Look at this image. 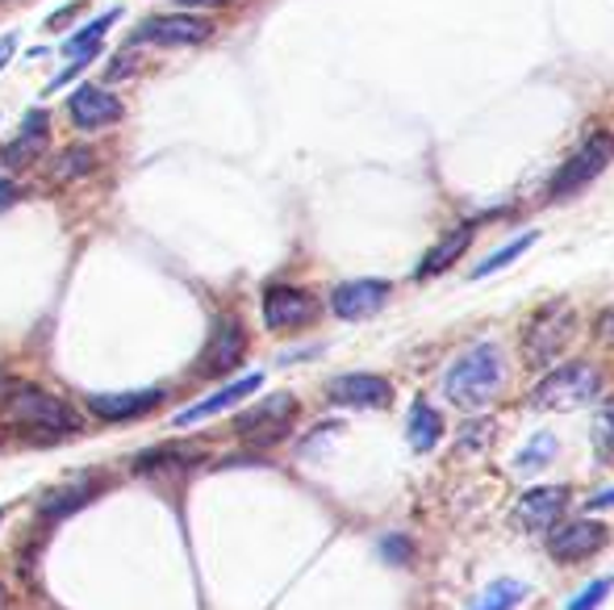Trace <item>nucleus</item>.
I'll return each instance as SVG.
<instances>
[{
  "label": "nucleus",
  "mask_w": 614,
  "mask_h": 610,
  "mask_svg": "<svg viewBox=\"0 0 614 610\" xmlns=\"http://www.w3.org/2000/svg\"><path fill=\"white\" fill-rule=\"evenodd\" d=\"M577 335V314L569 301H548L544 310H535L527 326H523V356L531 368H551L565 356V347Z\"/></svg>",
  "instance_id": "nucleus-2"
},
{
  "label": "nucleus",
  "mask_w": 614,
  "mask_h": 610,
  "mask_svg": "<svg viewBox=\"0 0 614 610\" xmlns=\"http://www.w3.org/2000/svg\"><path fill=\"white\" fill-rule=\"evenodd\" d=\"M384 561H410V540H402V535H393V540H384L381 544Z\"/></svg>",
  "instance_id": "nucleus-26"
},
{
  "label": "nucleus",
  "mask_w": 614,
  "mask_h": 610,
  "mask_svg": "<svg viewBox=\"0 0 614 610\" xmlns=\"http://www.w3.org/2000/svg\"><path fill=\"white\" fill-rule=\"evenodd\" d=\"M13 201H18V185H13V180H4V171H0V210H4V206H13Z\"/></svg>",
  "instance_id": "nucleus-27"
},
{
  "label": "nucleus",
  "mask_w": 614,
  "mask_h": 610,
  "mask_svg": "<svg viewBox=\"0 0 614 610\" xmlns=\"http://www.w3.org/2000/svg\"><path fill=\"white\" fill-rule=\"evenodd\" d=\"M97 168V151L92 147H67L59 151V159L51 164V185H76V180H85L88 171Z\"/></svg>",
  "instance_id": "nucleus-19"
},
{
  "label": "nucleus",
  "mask_w": 614,
  "mask_h": 610,
  "mask_svg": "<svg viewBox=\"0 0 614 610\" xmlns=\"http://www.w3.org/2000/svg\"><path fill=\"white\" fill-rule=\"evenodd\" d=\"M164 401V389H138V393H92L88 410L105 422H126L143 419L147 410H155Z\"/></svg>",
  "instance_id": "nucleus-15"
},
{
  "label": "nucleus",
  "mask_w": 614,
  "mask_h": 610,
  "mask_svg": "<svg viewBox=\"0 0 614 610\" xmlns=\"http://www.w3.org/2000/svg\"><path fill=\"white\" fill-rule=\"evenodd\" d=\"M389 285L384 280H347L331 293V310L343 318V322H364V318L381 314L384 301H389Z\"/></svg>",
  "instance_id": "nucleus-12"
},
{
  "label": "nucleus",
  "mask_w": 614,
  "mask_h": 610,
  "mask_svg": "<svg viewBox=\"0 0 614 610\" xmlns=\"http://www.w3.org/2000/svg\"><path fill=\"white\" fill-rule=\"evenodd\" d=\"M46 143H51V134H46V113H30L22 122V134L13 138V143H4L0 147V168H30V164H38L43 159Z\"/></svg>",
  "instance_id": "nucleus-14"
},
{
  "label": "nucleus",
  "mask_w": 614,
  "mask_h": 610,
  "mask_svg": "<svg viewBox=\"0 0 614 610\" xmlns=\"http://www.w3.org/2000/svg\"><path fill=\"white\" fill-rule=\"evenodd\" d=\"M527 598V586L523 581H510V577H502V581H493V586L472 602V610H514L518 602Z\"/></svg>",
  "instance_id": "nucleus-22"
},
{
  "label": "nucleus",
  "mask_w": 614,
  "mask_h": 610,
  "mask_svg": "<svg viewBox=\"0 0 614 610\" xmlns=\"http://www.w3.org/2000/svg\"><path fill=\"white\" fill-rule=\"evenodd\" d=\"M293 414H297V401L289 398V393H272V398H264L255 410H247L243 419L234 422V431L243 435V440L252 443H276L284 440V431L293 426Z\"/></svg>",
  "instance_id": "nucleus-6"
},
{
  "label": "nucleus",
  "mask_w": 614,
  "mask_h": 610,
  "mask_svg": "<svg viewBox=\"0 0 614 610\" xmlns=\"http://www.w3.org/2000/svg\"><path fill=\"white\" fill-rule=\"evenodd\" d=\"M130 71H134V59H130V55H118V64L109 67V80H122Z\"/></svg>",
  "instance_id": "nucleus-28"
},
{
  "label": "nucleus",
  "mask_w": 614,
  "mask_h": 610,
  "mask_svg": "<svg viewBox=\"0 0 614 610\" xmlns=\"http://www.w3.org/2000/svg\"><path fill=\"white\" fill-rule=\"evenodd\" d=\"M243 352H247V331H243V322H238V318H222L210 339V347L197 359V373H201V377H226V373L238 368Z\"/></svg>",
  "instance_id": "nucleus-7"
},
{
  "label": "nucleus",
  "mask_w": 614,
  "mask_h": 610,
  "mask_svg": "<svg viewBox=\"0 0 614 610\" xmlns=\"http://www.w3.org/2000/svg\"><path fill=\"white\" fill-rule=\"evenodd\" d=\"M9 419L30 426V431H55V435H76L85 422L64 398L46 393L38 385H18L9 398Z\"/></svg>",
  "instance_id": "nucleus-4"
},
{
  "label": "nucleus",
  "mask_w": 614,
  "mask_h": 610,
  "mask_svg": "<svg viewBox=\"0 0 614 610\" xmlns=\"http://www.w3.org/2000/svg\"><path fill=\"white\" fill-rule=\"evenodd\" d=\"M0 610H4V586H0Z\"/></svg>",
  "instance_id": "nucleus-33"
},
{
  "label": "nucleus",
  "mask_w": 614,
  "mask_h": 610,
  "mask_svg": "<svg viewBox=\"0 0 614 610\" xmlns=\"http://www.w3.org/2000/svg\"><path fill=\"white\" fill-rule=\"evenodd\" d=\"M13 51H18V34H4V38H0V67L13 59Z\"/></svg>",
  "instance_id": "nucleus-29"
},
{
  "label": "nucleus",
  "mask_w": 614,
  "mask_h": 610,
  "mask_svg": "<svg viewBox=\"0 0 614 610\" xmlns=\"http://www.w3.org/2000/svg\"><path fill=\"white\" fill-rule=\"evenodd\" d=\"M598 547H606V526L593 523V519H581V523L560 526V531L551 535L548 552L556 561H585Z\"/></svg>",
  "instance_id": "nucleus-16"
},
{
  "label": "nucleus",
  "mask_w": 614,
  "mask_h": 610,
  "mask_svg": "<svg viewBox=\"0 0 614 610\" xmlns=\"http://www.w3.org/2000/svg\"><path fill=\"white\" fill-rule=\"evenodd\" d=\"M85 13V4H67V9H59L55 18H51V25H64V22H71V18H80Z\"/></svg>",
  "instance_id": "nucleus-30"
},
{
  "label": "nucleus",
  "mask_w": 614,
  "mask_h": 610,
  "mask_svg": "<svg viewBox=\"0 0 614 610\" xmlns=\"http://www.w3.org/2000/svg\"><path fill=\"white\" fill-rule=\"evenodd\" d=\"M535 239H539V234L531 231V234H523V239H514V243H506L502 252H493V255L485 259V264H477V268H472V280H481V276H489V273H502L510 259H518V255L527 252V247H535Z\"/></svg>",
  "instance_id": "nucleus-24"
},
{
  "label": "nucleus",
  "mask_w": 614,
  "mask_h": 610,
  "mask_svg": "<svg viewBox=\"0 0 614 610\" xmlns=\"http://www.w3.org/2000/svg\"><path fill=\"white\" fill-rule=\"evenodd\" d=\"M611 589H614V577H598V581H590V586L572 598L569 610H598L602 602H606V594H611Z\"/></svg>",
  "instance_id": "nucleus-25"
},
{
  "label": "nucleus",
  "mask_w": 614,
  "mask_h": 610,
  "mask_svg": "<svg viewBox=\"0 0 614 610\" xmlns=\"http://www.w3.org/2000/svg\"><path fill=\"white\" fill-rule=\"evenodd\" d=\"M556 447H560V443H556V435H535V440H531L527 447L518 452L514 468H518V473H539V468H544V464L556 456Z\"/></svg>",
  "instance_id": "nucleus-23"
},
{
  "label": "nucleus",
  "mask_w": 614,
  "mask_h": 610,
  "mask_svg": "<svg viewBox=\"0 0 614 610\" xmlns=\"http://www.w3.org/2000/svg\"><path fill=\"white\" fill-rule=\"evenodd\" d=\"M468 243H472V226L451 231L444 243H439V247H431V252L423 255V264H418V273H414V276H418V280H423V276H439L444 268H451V264H456V259L468 252Z\"/></svg>",
  "instance_id": "nucleus-18"
},
{
  "label": "nucleus",
  "mask_w": 614,
  "mask_h": 610,
  "mask_svg": "<svg viewBox=\"0 0 614 610\" xmlns=\"http://www.w3.org/2000/svg\"><path fill=\"white\" fill-rule=\"evenodd\" d=\"M319 314V301L305 289H289V285H272L264 293V326L268 331H297L310 318Z\"/></svg>",
  "instance_id": "nucleus-8"
},
{
  "label": "nucleus",
  "mask_w": 614,
  "mask_h": 610,
  "mask_svg": "<svg viewBox=\"0 0 614 610\" xmlns=\"http://www.w3.org/2000/svg\"><path fill=\"white\" fill-rule=\"evenodd\" d=\"M439 435H444V419H439L426 401H418V406L410 410V447H414V452H431V447L439 443Z\"/></svg>",
  "instance_id": "nucleus-21"
},
{
  "label": "nucleus",
  "mask_w": 614,
  "mask_h": 610,
  "mask_svg": "<svg viewBox=\"0 0 614 610\" xmlns=\"http://www.w3.org/2000/svg\"><path fill=\"white\" fill-rule=\"evenodd\" d=\"M502 385H506V356H502L498 343L468 347L465 356L447 368V380H444L451 406H460L468 414L485 410L489 401L502 393Z\"/></svg>",
  "instance_id": "nucleus-1"
},
{
  "label": "nucleus",
  "mask_w": 614,
  "mask_h": 610,
  "mask_svg": "<svg viewBox=\"0 0 614 610\" xmlns=\"http://www.w3.org/2000/svg\"><path fill=\"white\" fill-rule=\"evenodd\" d=\"M176 4H185V9H201V4H231V0H176Z\"/></svg>",
  "instance_id": "nucleus-31"
},
{
  "label": "nucleus",
  "mask_w": 614,
  "mask_h": 610,
  "mask_svg": "<svg viewBox=\"0 0 614 610\" xmlns=\"http://www.w3.org/2000/svg\"><path fill=\"white\" fill-rule=\"evenodd\" d=\"M606 422H611V431H614V410H611V414H606Z\"/></svg>",
  "instance_id": "nucleus-34"
},
{
  "label": "nucleus",
  "mask_w": 614,
  "mask_h": 610,
  "mask_svg": "<svg viewBox=\"0 0 614 610\" xmlns=\"http://www.w3.org/2000/svg\"><path fill=\"white\" fill-rule=\"evenodd\" d=\"M67 113H71V122L80 130H105L113 122H122V101L105 92L101 85H80L71 97H67Z\"/></svg>",
  "instance_id": "nucleus-10"
},
{
  "label": "nucleus",
  "mask_w": 614,
  "mask_h": 610,
  "mask_svg": "<svg viewBox=\"0 0 614 610\" xmlns=\"http://www.w3.org/2000/svg\"><path fill=\"white\" fill-rule=\"evenodd\" d=\"M213 34V25L205 18H192V13H168V18H150L138 34H134V46L138 43H155V46H197L205 43Z\"/></svg>",
  "instance_id": "nucleus-9"
},
{
  "label": "nucleus",
  "mask_w": 614,
  "mask_h": 610,
  "mask_svg": "<svg viewBox=\"0 0 614 610\" xmlns=\"http://www.w3.org/2000/svg\"><path fill=\"white\" fill-rule=\"evenodd\" d=\"M259 385H264V377H259V373H252V377H243V380H234V385H226V389H217L213 398L197 401V406H189L185 414H176V426H192V422H205V419H213V414H222V410H234V406H238L243 398H252Z\"/></svg>",
  "instance_id": "nucleus-17"
},
{
  "label": "nucleus",
  "mask_w": 614,
  "mask_h": 610,
  "mask_svg": "<svg viewBox=\"0 0 614 610\" xmlns=\"http://www.w3.org/2000/svg\"><path fill=\"white\" fill-rule=\"evenodd\" d=\"M614 164V134H606V130H598V134H590L581 147L572 151V159L565 164V168L556 171V180H551V201H565V197H572V192H581L590 180H598L602 171Z\"/></svg>",
  "instance_id": "nucleus-5"
},
{
  "label": "nucleus",
  "mask_w": 614,
  "mask_h": 610,
  "mask_svg": "<svg viewBox=\"0 0 614 610\" xmlns=\"http://www.w3.org/2000/svg\"><path fill=\"white\" fill-rule=\"evenodd\" d=\"M569 502V489L560 485H539V489H527L518 506H514V523L527 526V531H544V526L556 523V514Z\"/></svg>",
  "instance_id": "nucleus-13"
},
{
  "label": "nucleus",
  "mask_w": 614,
  "mask_h": 610,
  "mask_svg": "<svg viewBox=\"0 0 614 610\" xmlns=\"http://www.w3.org/2000/svg\"><path fill=\"white\" fill-rule=\"evenodd\" d=\"M326 398L335 406H356V410H381L393 401V385L372 373H347L326 385Z\"/></svg>",
  "instance_id": "nucleus-11"
},
{
  "label": "nucleus",
  "mask_w": 614,
  "mask_h": 610,
  "mask_svg": "<svg viewBox=\"0 0 614 610\" xmlns=\"http://www.w3.org/2000/svg\"><path fill=\"white\" fill-rule=\"evenodd\" d=\"M590 506H593V510H598V506H614V489H611V493H598Z\"/></svg>",
  "instance_id": "nucleus-32"
},
{
  "label": "nucleus",
  "mask_w": 614,
  "mask_h": 610,
  "mask_svg": "<svg viewBox=\"0 0 614 610\" xmlns=\"http://www.w3.org/2000/svg\"><path fill=\"white\" fill-rule=\"evenodd\" d=\"M92 493H97V485L92 481H80V485H64V489H55V493H46L43 498V519H67V514H76L80 506L92 502Z\"/></svg>",
  "instance_id": "nucleus-20"
},
{
  "label": "nucleus",
  "mask_w": 614,
  "mask_h": 610,
  "mask_svg": "<svg viewBox=\"0 0 614 610\" xmlns=\"http://www.w3.org/2000/svg\"><path fill=\"white\" fill-rule=\"evenodd\" d=\"M602 393V373L593 368V364H565V368H556L548 377L535 385V393H531V406L535 410H556V414H565V410H581V406H590L593 398Z\"/></svg>",
  "instance_id": "nucleus-3"
}]
</instances>
